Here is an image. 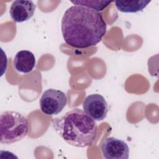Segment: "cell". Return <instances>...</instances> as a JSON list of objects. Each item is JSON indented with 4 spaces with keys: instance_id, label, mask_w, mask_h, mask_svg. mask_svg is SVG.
Wrapping results in <instances>:
<instances>
[{
    "instance_id": "1",
    "label": "cell",
    "mask_w": 159,
    "mask_h": 159,
    "mask_svg": "<svg viewBox=\"0 0 159 159\" xmlns=\"http://www.w3.org/2000/svg\"><path fill=\"white\" fill-rule=\"evenodd\" d=\"M61 29L66 43L75 48H86L101 42L106 32V23L101 12L73 5L63 14Z\"/></svg>"
},
{
    "instance_id": "2",
    "label": "cell",
    "mask_w": 159,
    "mask_h": 159,
    "mask_svg": "<svg viewBox=\"0 0 159 159\" xmlns=\"http://www.w3.org/2000/svg\"><path fill=\"white\" fill-rule=\"evenodd\" d=\"M52 124L61 138L74 147L91 146L97 136L98 125L95 120L78 108L52 119Z\"/></svg>"
},
{
    "instance_id": "3",
    "label": "cell",
    "mask_w": 159,
    "mask_h": 159,
    "mask_svg": "<svg viewBox=\"0 0 159 159\" xmlns=\"http://www.w3.org/2000/svg\"><path fill=\"white\" fill-rule=\"evenodd\" d=\"M28 120L21 113L5 111L0 116V142L11 144L21 140L27 134Z\"/></svg>"
},
{
    "instance_id": "4",
    "label": "cell",
    "mask_w": 159,
    "mask_h": 159,
    "mask_svg": "<svg viewBox=\"0 0 159 159\" xmlns=\"http://www.w3.org/2000/svg\"><path fill=\"white\" fill-rule=\"evenodd\" d=\"M66 103V94L60 90L53 88L45 91L39 101L41 111L48 116L58 114Z\"/></svg>"
},
{
    "instance_id": "5",
    "label": "cell",
    "mask_w": 159,
    "mask_h": 159,
    "mask_svg": "<svg viewBox=\"0 0 159 159\" xmlns=\"http://www.w3.org/2000/svg\"><path fill=\"white\" fill-rule=\"evenodd\" d=\"M83 108L86 114L97 121L104 119L108 112L107 103L99 94L88 95L83 101Z\"/></svg>"
},
{
    "instance_id": "6",
    "label": "cell",
    "mask_w": 159,
    "mask_h": 159,
    "mask_svg": "<svg viewBox=\"0 0 159 159\" xmlns=\"http://www.w3.org/2000/svg\"><path fill=\"white\" fill-rule=\"evenodd\" d=\"M101 152L106 159H127L129 148L123 140L116 137L106 138L101 144Z\"/></svg>"
},
{
    "instance_id": "7",
    "label": "cell",
    "mask_w": 159,
    "mask_h": 159,
    "mask_svg": "<svg viewBox=\"0 0 159 159\" xmlns=\"http://www.w3.org/2000/svg\"><path fill=\"white\" fill-rule=\"evenodd\" d=\"M35 9L36 5L32 1L16 0L11 4L9 14L14 22H23L34 16Z\"/></svg>"
},
{
    "instance_id": "8",
    "label": "cell",
    "mask_w": 159,
    "mask_h": 159,
    "mask_svg": "<svg viewBox=\"0 0 159 159\" xmlns=\"http://www.w3.org/2000/svg\"><path fill=\"white\" fill-rule=\"evenodd\" d=\"M13 65L16 71L22 73H29L35 67V57L30 51L22 50L19 51L14 56Z\"/></svg>"
},
{
    "instance_id": "9",
    "label": "cell",
    "mask_w": 159,
    "mask_h": 159,
    "mask_svg": "<svg viewBox=\"0 0 159 159\" xmlns=\"http://www.w3.org/2000/svg\"><path fill=\"white\" fill-rule=\"evenodd\" d=\"M151 1H116L117 10L124 13H135L143 11Z\"/></svg>"
},
{
    "instance_id": "10",
    "label": "cell",
    "mask_w": 159,
    "mask_h": 159,
    "mask_svg": "<svg viewBox=\"0 0 159 159\" xmlns=\"http://www.w3.org/2000/svg\"><path fill=\"white\" fill-rule=\"evenodd\" d=\"M112 1H95V0H83V1H71V2L74 5L85 6L98 12L103 11Z\"/></svg>"
}]
</instances>
